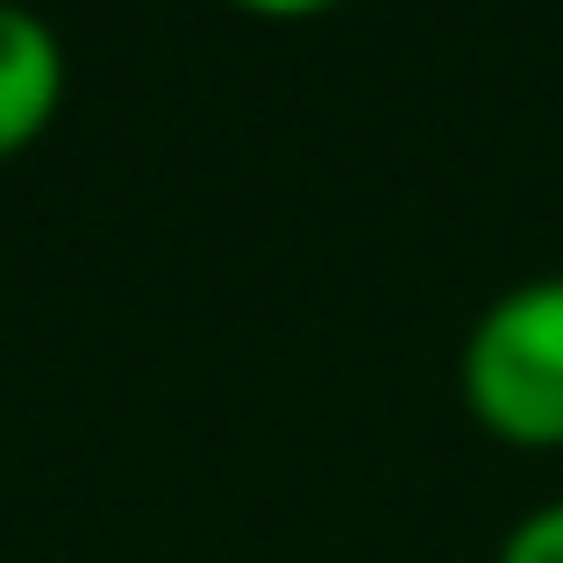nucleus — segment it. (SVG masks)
Masks as SVG:
<instances>
[{"label": "nucleus", "instance_id": "nucleus-1", "mask_svg": "<svg viewBox=\"0 0 563 563\" xmlns=\"http://www.w3.org/2000/svg\"><path fill=\"white\" fill-rule=\"evenodd\" d=\"M464 407L514 450H563V272L507 286L464 335Z\"/></svg>", "mask_w": 563, "mask_h": 563}, {"label": "nucleus", "instance_id": "nucleus-2", "mask_svg": "<svg viewBox=\"0 0 563 563\" xmlns=\"http://www.w3.org/2000/svg\"><path fill=\"white\" fill-rule=\"evenodd\" d=\"M65 86H71V65L57 29L22 0H0V165L51 136Z\"/></svg>", "mask_w": 563, "mask_h": 563}, {"label": "nucleus", "instance_id": "nucleus-3", "mask_svg": "<svg viewBox=\"0 0 563 563\" xmlns=\"http://www.w3.org/2000/svg\"><path fill=\"white\" fill-rule=\"evenodd\" d=\"M499 563H563V499H542L536 514H521L499 542Z\"/></svg>", "mask_w": 563, "mask_h": 563}, {"label": "nucleus", "instance_id": "nucleus-4", "mask_svg": "<svg viewBox=\"0 0 563 563\" xmlns=\"http://www.w3.org/2000/svg\"><path fill=\"white\" fill-rule=\"evenodd\" d=\"M229 8L257 14V22H321V14L350 8V0H229Z\"/></svg>", "mask_w": 563, "mask_h": 563}]
</instances>
